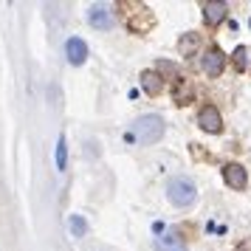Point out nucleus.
<instances>
[{"label": "nucleus", "mask_w": 251, "mask_h": 251, "mask_svg": "<svg viewBox=\"0 0 251 251\" xmlns=\"http://www.w3.org/2000/svg\"><path fill=\"white\" fill-rule=\"evenodd\" d=\"M71 231H74V237H82V234L88 231V223H85L79 215H71Z\"/></svg>", "instance_id": "obj_13"}, {"label": "nucleus", "mask_w": 251, "mask_h": 251, "mask_svg": "<svg viewBox=\"0 0 251 251\" xmlns=\"http://www.w3.org/2000/svg\"><path fill=\"white\" fill-rule=\"evenodd\" d=\"M68 167V144H65V136H59L57 141V170H65Z\"/></svg>", "instance_id": "obj_12"}, {"label": "nucleus", "mask_w": 251, "mask_h": 251, "mask_svg": "<svg viewBox=\"0 0 251 251\" xmlns=\"http://www.w3.org/2000/svg\"><path fill=\"white\" fill-rule=\"evenodd\" d=\"M141 85H144V91H147L150 96H158L161 88H164V76L155 74V71H144V74H141Z\"/></svg>", "instance_id": "obj_10"}, {"label": "nucleus", "mask_w": 251, "mask_h": 251, "mask_svg": "<svg viewBox=\"0 0 251 251\" xmlns=\"http://www.w3.org/2000/svg\"><path fill=\"white\" fill-rule=\"evenodd\" d=\"M201 68H203L206 76H220L223 68H226V54L220 48H206L203 51V59H201Z\"/></svg>", "instance_id": "obj_3"}, {"label": "nucleus", "mask_w": 251, "mask_h": 251, "mask_svg": "<svg viewBox=\"0 0 251 251\" xmlns=\"http://www.w3.org/2000/svg\"><path fill=\"white\" fill-rule=\"evenodd\" d=\"M155 249H158V251H186V246H183L181 234L170 231V234H164V237L155 240Z\"/></svg>", "instance_id": "obj_9"}, {"label": "nucleus", "mask_w": 251, "mask_h": 251, "mask_svg": "<svg viewBox=\"0 0 251 251\" xmlns=\"http://www.w3.org/2000/svg\"><path fill=\"white\" fill-rule=\"evenodd\" d=\"M167 198H170V203H175L178 209H186V206L195 203V198H198V189H195V183L189 178H172L167 183Z\"/></svg>", "instance_id": "obj_2"}, {"label": "nucleus", "mask_w": 251, "mask_h": 251, "mask_svg": "<svg viewBox=\"0 0 251 251\" xmlns=\"http://www.w3.org/2000/svg\"><path fill=\"white\" fill-rule=\"evenodd\" d=\"M226 12H228L226 3H203V20L209 25H217L223 17H226Z\"/></svg>", "instance_id": "obj_8"}, {"label": "nucleus", "mask_w": 251, "mask_h": 251, "mask_svg": "<svg viewBox=\"0 0 251 251\" xmlns=\"http://www.w3.org/2000/svg\"><path fill=\"white\" fill-rule=\"evenodd\" d=\"M161 136H164V119L150 113V116H141L136 122L130 138H136L138 144H155V141H161Z\"/></svg>", "instance_id": "obj_1"}, {"label": "nucleus", "mask_w": 251, "mask_h": 251, "mask_svg": "<svg viewBox=\"0 0 251 251\" xmlns=\"http://www.w3.org/2000/svg\"><path fill=\"white\" fill-rule=\"evenodd\" d=\"M231 62H234V68H237V71H249V68H251V48L240 46L237 51H234Z\"/></svg>", "instance_id": "obj_11"}, {"label": "nucleus", "mask_w": 251, "mask_h": 251, "mask_svg": "<svg viewBox=\"0 0 251 251\" xmlns=\"http://www.w3.org/2000/svg\"><path fill=\"white\" fill-rule=\"evenodd\" d=\"M195 46H198V37L195 34H189L186 40H181V51H192Z\"/></svg>", "instance_id": "obj_14"}, {"label": "nucleus", "mask_w": 251, "mask_h": 251, "mask_svg": "<svg viewBox=\"0 0 251 251\" xmlns=\"http://www.w3.org/2000/svg\"><path fill=\"white\" fill-rule=\"evenodd\" d=\"M65 54H68L71 65H82V62L88 59V46L82 43L79 37H71L68 43H65Z\"/></svg>", "instance_id": "obj_6"}, {"label": "nucleus", "mask_w": 251, "mask_h": 251, "mask_svg": "<svg viewBox=\"0 0 251 251\" xmlns=\"http://www.w3.org/2000/svg\"><path fill=\"white\" fill-rule=\"evenodd\" d=\"M88 23L93 28H110L113 25V12H107L104 6H93L91 12H88Z\"/></svg>", "instance_id": "obj_7"}, {"label": "nucleus", "mask_w": 251, "mask_h": 251, "mask_svg": "<svg viewBox=\"0 0 251 251\" xmlns=\"http://www.w3.org/2000/svg\"><path fill=\"white\" fill-rule=\"evenodd\" d=\"M223 181H226L231 189L243 192L246 183H249V175H246V170H243L240 164H226V167H223Z\"/></svg>", "instance_id": "obj_5"}, {"label": "nucleus", "mask_w": 251, "mask_h": 251, "mask_svg": "<svg viewBox=\"0 0 251 251\" xmlns=\"http://www.w3.org/2000/svg\"><path fill=\"white\" fill-rule=\"evenodd\" d=\"M198 125L203 127L206 133H220V130H223L220 110H217L215 104H206V107H201V113H198Z\"/></svg>", "instance_id": "obj_4"}]
</instances>
